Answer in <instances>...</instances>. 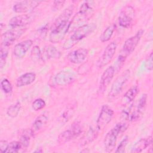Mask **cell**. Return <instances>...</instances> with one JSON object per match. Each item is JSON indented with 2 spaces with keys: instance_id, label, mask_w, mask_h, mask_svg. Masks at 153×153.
I'll return each instance as SVG.
<instances>
[{
  "instance_id": "cell-36",
  "label": "cell",
  "mask_w": 153,
  "mask_h": 153,
  "mask_svg": "<svg viewBox=\"0 0 153 153\" xmlns=\"http://www.w3.org/2000/svg\"><path fill=\"white\" fill-rule=\"evenodd\" d=\"M65 3V1H55L53 2V8L54 9V11H57V10H59L60 9H61L64 4Z\"/></svg>"
},
{
  "instance_id": "cell-34",
  "label": "cell",
  "mask_w": 153,
  "mask_h": 153,
  "mask_svg": "<svg viewBox=\"0 0 153 153\" xmlns=\"http://www.w3.org/2000/svg\"><path fill=\"white\" fill-rule=\"evenodd\" d=\"M145 68L147 70L151 71L153 69V62H152V53L151 52L145 60Z\"/></svg>"
},
{
  "instance_id": "cell-8",
  "label": "cell",
  "mask_w": 153,
  "mask_h": 153,
  "mask_svg": "<svg viewBox=\"0 0 153 153\" xmlns=\"http://www.w3.org/2000/svg\"><path fill=\"white\" fill-rule=\"evenodd\" d=\"M114 114L113 110L107 105H104L102 106L96 122V128L97 130H102L110 123Z\"/></svg>"
},
{
  "instance_id": "cell-19",
  "label": "cell",
  "mask_w": 153,
  "mask_h": 153,
  "mask_svg": "<svg viewBox=\"0 0 153 153\" xmlns=\"http://www.w3.org/2000/svg\"><path fill=\"white\" fill-rule=\"evenodd\" d=\"M60 56V51L55 47L51 45L45 46L41 53V59L42 60L57 59L59 58Z\"/></svg>"
},
{
  "instance_id": "cell-4",
  "label": "cell",
  "mask_w": 153,
  "mask_h": 153,
  "mask_svg": "<svg viewBox=\"0 0 153 153\" xmlns=\"http://www.w3.org/2000/svg\"><path fill=\"white\" fill-rule=\"evenodd\" d=\"M143 32V30L140 29L134 36L128 38L125 41L120 53L119 54L117 62V64L118 65V67L120 68V69L123 65L126 58L134 50Z\"/></svg>"
},
{
  "instance_id": "cell-31",
  "label": "cell",
  "mask_w": 153,
  "mask_h": 153,
  "mask_svg": "<svg viewBox=\"0 0 153 153\" xmlns=\"http://www.w3.org/2000/svg\"><path fill=\"white\" fill-rule=\"evenodd\" d=\"M1 87L2 90L5 93H7V94L10 93L13 90V87L10 81L6 78H4L1 81Z\"/></svg>"
},
{
  "instance_id": "cell-17",
  "label": "cell",
  "mask_w": 153,
  "mask_h": 153,
  "mask_svg": "<svg viewBox=\"0 0 153 153\" xmlns=\"http://www.w3.org/2000/svg\"><path fill=\"white\" fill-rule=\"evenodd\" d=\"M75 79V75L69 71H60L54 77V82L59 86H65L71 84Z\"/></svg>"
},
{
  "instance_id": "cell-26",
  "label": "cell",
  "mask_w": 153,
  "mask_h": 153,
  "mask_svg": "<svg viewBox=\"0 0 153 153\" xmlns=\"http://www.w3.org/2000/svg\"><path fill=\"white\" fill-rule=\"evenodd\" d=\"M74 105L72 104L71 105H69L65 109L60 118V120L62 123H65L68 122L69 119L72 117L75 111V106Z\"/></svg>"
},
{
  "instance_id": "cell-9",
  "label": "cell",
  "mask_w": 153,
  "mask_h": 153,
  "mask_svg": "<svg viewBox=\"0 0 153 153\" xmlns=\"http://www.w3.org/2000/svg\"><path fill=\"white\" fill-rule=\"evenodd\" d=\"M134 18V8L131 5H127L120 12L118 17V23L124 28H129L133 24Z\"/></svg>"
},
{
  "instance_id": "cell-5",
  "label": "cell",
  "mask_w": 153,
  "mask_h": 153,
  "mask_svg": "<svg viewBox=\"0 0 153 153\" xmlns=\"http://www.w3.org/2000/svg\"><path fill=\"white\" fill-rule=\"evenodd\" d=\"M71 21L58 22L55 21L51 26L49 39L52 43H58L62 41L69 30Z\"/></svg>"
},
{
  "instance_id": "cell-28",
  "label": "cell",
  "mask_w": 153,
  "mask_h": 153,
  "mask_svg": "<svg viewBox=\"0 0 153 153\" xmlns=\"http://www.w3.org/2000/svg\"><path fill=\"white\" fill-rule=\"evenodd\" d=\"M8 47L5 46L4 45H1L0 50V66L2 68L5 64L6 60L8 54Z\"/></svg>"
},
{
  "instance_id": "cell-25",
  "label": "cell",
  "mask_w": 153,
  "mask_h": 153,
  "mask_svg": "<svg viewBox=\"0 0 153 153\" xmlns=\"http://www.w3.org/2000/svg\"><path fill=\"white\" fill-rule=\"evenodd\" d=\"M33 136L32 131L30 129H26L23 131L20 138V143L22 148H27L29 146L30 140L31 136Z\"/></svg>"
},
{
  "instance_id": "cell-29",
  "label": "cell",
  "mask_w": 153,
  "mask_h": 153,
  "mask_svg": "<svg viewBox=\"0 0 153 153\" xmlns=\"http://www.w3.org/2000/svg\"><path fill=\"white\" fill-rule=\"evenodd\" d=\"M22 145L20 142L13 141L8 143L7 148L5 151L6 153H14L17 152L22 148Z\"/></svg>"
},
{
  "instance_id": "cell-18",
  "label": "cell",
  "mask_w": 153,
  "mask_h": 153,
  "mask_svg": "<svg viewBox=\"0 0 153 153\" xmlns=\"http://www.w3.org/2000/svg\"><path fill=\"white\" fill-rule=\"evenodd\" d=\"M33 44V41L31 39L23 41L17 44L14 48L13 53L17 58H22L26 54L27 51L30 49Z\"/></svg>"
},
{
  "instance_id": "cell-35",
  "label": "cell",
  "mask_w": 153,
  "mask_h": 153,
  "mask_svg": "<svg viewBox=\"0 0 153 153\" xmlns=\"http://www.w3.org/2000/svg\"><path fill=\"white\" fill-rule=\"evenodd\" d=\"M32 57L33 59H41V53L38 46H35L32 51Z\"/></svg>"
},
{
  "instance_id": "cell-7",
  "label": "cell",
  "mask_w": 153,
  "mask_h": 153,
  "mask_svg": "<svg viewBox=\"0 0 153 153\" xmlns=\"http://www.w3.org/2000/svg\"><path fill=\"white\" fill-rule=\"evenodd\" d=\"M82 133V127L79 123H74L71 127L61 133L58 137L59 143H65L71 140L78 137Z\"/></svg>"
},
{
  "instance_id": "cell-27",
  "label": "cell",
  "mask_w": 153,
  "mask_h": 153,
  "mask_svg": "<svg viewBox=\"0 0 153 153\" xmlns=\"http://www.w3.org/2000/svg\"><path fill=\"white\" fill-rule=\"evenodd\" d=\"M21 109V103L20 102H16L15 103L10 105L7 110V115L11 117L14 118L17 116Z\"/></svg>"
},
{
  "instance_id": "cell-23",
  "label": "cell",
  "mask_w": 153,
  "mask_h": 153,
  "mask_svg": "<svg viewBox=\"0 0 153 153\" xmlns=\"http://www.w3.org/2000/svg\"><path fill=\"white\" fill-rule=\"evenodd\" d=\"M139 93V88L137 85H133L124 94L122 102L124 105H128L131 103Z\"/></svg>"
},
{
  "instance_id": "cell-32",
  "label": "cell",
  "mask_w": 153,
  "mask_h": 153,
  "mask_svg": "<svg viewBox=\"0 0 153 153\" xmlns=\"http://www.w3.org/2000/svg\"><path fill=\"white\" fill-rule=\"evenodd\" d=\"M45 101L42 99H40V98L35 100L33 102L32 105L33 109L35 111H38L39 110L42 109L45 107Z\"/></svg>"
},
{
  "instance_id": "cell-11",
  "label": "cell",
  "mask_w": 153,
  "mask_h": 153,
  "mask_svg": "<svg viewBox=\"0 0 153 153\" xmlns=\"http://www.w3.org/2000/svg\"><path fill=\"white\" fill-rule=\"evenodd\" d=\"M26 28H14L5 32L2 35V45L9 47L16 40L19 38L26 31Z\"/></svg>"
},
{
  "instance_id": "cell-37",
  "label": "cell",
  "mask_w": 153,
  "mask_h": 153,
  "mask_svg": "<svg viewBox=\"0 0 153 153\" xmlns=\"http://www.w3.org/2000/svg\"><path fill=\"white\" fill-rule=\"evenodd\" d=\"M8 143L5 140H1L0 142V150L2 153H5V151L7 148Z\"/></svg>"
},
{
  "instance_id": "cell-12",
  "label": "cell",
  "mask_w": 153,
  "mask_h": 153,
  "mask_svg": "<svg viewBox=\"0 0 153 153\" xmlns=\"http://www.w3.org/2000/svg\"><path fill=\"white\" fill-rule=\"evenodd\" d=\"M147 98L148 96L146 94H142L140 97L135 108L131 112L130 118L131 121H136L142 118L146 109Z\"/></svg>"
},
{
  "instance_id": "cell-15",
  "label": "cell",
  "mask_w": 153,
  "mask_h": 153,
  "mask_svg": "<svg viewBox=\"0 0 153 153\" xmlns=\"http://www.w3.org/2000/svg\"><path fill=\"white\" fill-rule=\"evenodd\" d=\"M88 53V49L78 48L70 52L67 56V59L72 63L79 64L87 59Z\"/></svg>"
},
{
  "instance_id": "cell-6",
  "label": "cell",
  "mask_w": 153,
  "mask_h": 153,
  "mask_svg": "<svg viewBox=\"0 0 153 153\" xmlns=\"http://www.w3.org/2000/svg\"><path fill=\"white\" fill-rule=\"evenodd\" d=\"M130 76V70L127 69L116 78L113 82L108 94V98L109 99L117 97L122 91L124 85L128 80Z\"/></svg>"
},
{
  "instance_id": "cell-2",
  "label": "cell",
  "mask_w": 153,
  "mask_h": 153,
  "mask_svg": "<svg viewBox=\"0 0 153 153\" xmlns=\"http://www.w3.org/2000/svg\"><path fill=\"white\" fill-rule=\"evenodd\" d=\"M128 126V121L121 120L107 133L104 139V146L106 152H111L114 149L118 135L126 131Z\"/></svg>"
},
{
  "instance_id": "cell-24",
  "label": "cell",
  "mask_w": 153,
  "mask_h": 153,
  "mask_svg": "<svg viewBox=\"0 0 153 153\" xmlns=\"http://www.w3.org/2000/svg\"><path fill=\"white\" fill-rule=\"evenodd\" d=\"M115 29V25L112 24L108 26L100 36V40L102 42H106L110 40Z\"/></svg>"
},
{
  "instance_id": "cell-20",
  "label": "cell",
  "mask_w": 153,
  "mask_h": 153,
  "mask_svg": "<svg viewBox=\"0 0 153 153\" xmlns=\"http://www.w3.org/2000/svg\"><path fill=\"white\" fill-rule=\"evenodd\" d=\"M48 122V117L45 115H40L34 121L30 128L33 136L42 131Z\"/></svg>"
},
{
  "instance_id": "cell-13",
  "label": "cell",
  "mask_w": 153,
  "mask_h": 153,
  "mask_svg": "<svg viewBox=\"0 0 153 153\" xmlns=\"http://www.w3.org/2000/svg\"><path fill=\"white\" fill-rule=\"evenodd\" d=\"M115 71V68L112 66H110L103 72L101 76L99 85V92L100 93H103L106 90L114 78Z\"/></svg>"
},
{
  "instance_id": "cell-1",
  "label": "cell",
  "mask_w": 153,
  "mask_h": 153,
  "mask_svg": "<svg viewBox=\"0 0 153 153\" xmlns=\"http://www.w3.org/2000/svg\"><path fill=\"white\" fill-rule=\"evenodd\" d=\"M96 27L95 23H90L85 24L77 28L71 37L64 42L63 48L66 50L72 48L78 42L92 33L96 29Z\"/></svg>"
},
{
  "instance_id": "cell-3",
  "label": "cell",
  "mask_w": 153,
  "mask_h": 153,
  "mask_svg": "<svg viewBox=\"0 0 153 153\" xmlns=\"http://www.w3.org/2000/svg\"><path fill=\"white\" fill-rule=\"evenodd\" d=\"M91 4L92 2L86 1L81 5L79 11L71 20L69 30H74L84 25L83 23L92 16L93 8Z\"/></svg>"
},
{
  "instance_id": "cell-21",
  "label": "cell",
  "mask_w": 153,
  "mask_h": 153,
  "mask_svg": "<svg viewBox=\"0 0 153 153\" xmlns=\"http://www.w3.org/2000/svg\"><path fill=\"white\" fill-rule=\"evenodd\" d=\"M36 79V74L33 72H27L20 75L16 80V86L24 87L33 83Z\"/></svg>"
},
{
  "instance_id": "cell-22",
  "label": "cell",
  "mask_w": 153,
  "mask_h": 153,
  "mask_svg": "<svg viewBox=\"0 0 153 153\" xmlns=\"http://www.w3.org/2000/svg\"><path fill=\"white\" fill-rule=\"evenodd\" d=\"M152 137L148 136L146 138H142L138 140L132 147L131 152H140L152 145Z\"/></svg>"
},
{
  "instance_id": "cell-30",
  "label": "cell",
  "mask_w": 153,
  "mask_h": 153,
  "mask_svg": "<svg viewBox=\"0 0 153 153\" xmlns=\"http://www.w3.org/2000/svg\"><path fill=\"white\" fill-rule=\"evenodd\" d=\"M97 129L96 130L93 128H90L84 138V144H87L88 143L91 142L94 139H95L97 137Z\"/></svg>"
},
{
  "instance_id": "cell-14",
  "label": "cell",
  "mask_w": 153,
  "mask_h": 153,
  "mask_svg": "<svg viewBox=\"0 0 153 153\" xmlns=\"http://www.w3.org/2000/svg\"><path fill=\"white\" fill-rule=\"evenodd\" d=\"M41 1H20L14 4L13 6V11L17 13H24L36 8Z\"/></svg>"
},
{
  "instance_id": "cell-33",
  "label": "cell",
  "mask_w": 153,
  "mask_h": 153,
  "mask_svg": "<svg viewBox=\"0 0 153 153\" xmlns=\"http://www.w3.org/2000/svg\"><path fill=\"white\" fill-rule=\"evenodd\" d=\"M128 137L127 136H125L123 140L120 142L119 145L118 146L116 151H115V152L117 153H123L125 151V149H126V147L127 145V143H128Z\"/></svg>"
},
{
  "instance_id": "cell-16",
  "label": "cell",
  "mask_w": 153,
  "mask_h": 153,
  "mask_svg": "<svg viewBox=\"0 0 153 153\" xmlns=\"http://www.w3.org/2000/svg\"><path fill=\"white\" fill-rule=\"evenodd\" d=\"M35 17L31 14H22L12 17L9 21V25L13 28L25 26L31 23Z\"/></svg>"
},
{
  "instance_id": "cell-10",
  "label": "cell",
  "mask_w": 153,
  "mask_h": 153,
  "mask_svg": "<svg viewBox=\"0 0 153 153\" xmlns=\"http://www.w3.org/2000/svg\"><path fill=\"white\" fill-rule=\"evenodd\" d=\"M117 50V44L115 42H111L105 48L103 54L97 62V66L102 68L109 63L112 60Z\"/></svg>"
}]
</instances>
